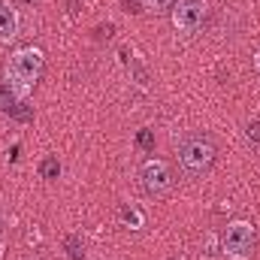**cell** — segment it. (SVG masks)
<instances>
[{"mask_svg": "<svg viewBox=\"0 0 260 260\" xmlns=\"http://www.w3.org/2000/svg\"><path fill=\"white\" fill-rule=\"evenodd\" d=\"M43 64H46V58H43V52L34 49V46H24V49H18V52L9 58L6 85L15 91L18 100H24V97L34 91V85H37L40 76H43Z\"/></svg>", "mask_w": 260, "mask_h": 260, "instance_id": "obj_1", "label": "cell"}, {"mask_svg": "<svg viewBox=\"0 0 260 260\" xmlns=\"http://www.w3.org/2000/svg\"><path fill=\"white\" fill-rule=\"evenodd\" d=\"M179 160L194 176L206 173L212 167V160H215V142L206 133H188L182 139V145H179Z\"/></svg>", "mask_w": 260, "mask_h": 260, "instance_id": "obj_2", "label": "cell"}, {"mask_svg": "<svg viewBox=\"0 0 260 260\" xmlns=\"http://www.w3.org/2000/svg\"><path fill=\"white\" fill-rule=\"evenodd\" d=\"M254 242H257V230H254V224H251V221H233V224H227L224 239H221L224 254H227V257H233V260L251 257Z\"/></svg>", "mask_w": 260, "mask_h": 260, "instance_id": "obj_3", "label": "cell"}, {"mask_svg": "<svg viewBox=\"0 0 260 260\" xmlns=\"http://www.w3.org/2000/svg\"><path fill=\"white\" fill-rule=\"evenodd\" d=\"M139 179H142V188L151 197H164L173 191V173L164 160H145L139 170Z\"/></svg>", "mask_w": 260, "mask_h": 260, "instance_id": "obj_4", "label": "cell"}, {"mask_svg": "<svg viewBox=\"0 0 260 260\" xmlns=\"http://www.w3.org/2000/svg\"><path fill=\"white\" fill-rule=\"evenodd\" d=\"M206 18V0H176L173 6V27L179 34H194Z\"/></svg>", "mask_w": 260, "mask_h": 260, "instance_id": "obj_5", "label": "cell"}, {"mask_svg": "<svg viewBox=\"0 0 260 260\" xmlns=\"http://www.w3.org/2000/svg\"><path fill=\"white\" fill-rule=\"evenodd\" d=\"M18 12L9 6V0H0V43H12L18 37Z\"/></svg>", "mask_w": 260, "mask_h": 260, "instance_id": "obj_6", "label": "cell"}, {"mask_svg": "<svg viewBox=\"0 0 260 260\" xmlns=\"http://www.w3.org/2000/svg\"><path fill=\"white\" fill-rule=\"evenodd\" d=\"M121 221L127 224L130 230H142V224H145L142 212H139L136 206H130V203H124V206H121Z\"/></svg>", "mask_w": 260, "mask_h": 260, "instance_id": "obj_7", "label": "cell"}, {"mask_svg": "<svg viewBox=\"0 0 260 260\" xmlns=\"http://www.w3.org/2000/svg\"><path fill=\"white\" fill-rule=\"evenodd\" d=\"M58 173H61V164H58L55 157H49V160L43 164V179H58Z\"/></svg>", "mask_w": 260, "mask_h": 260, "instance_id": "obj_8", "label": "cell"}, {"mask_svg": "<svg viewBox=\"0 0 260 260\" xmlns=\"http://www.w3.org/2000/svg\"><path fill=\"white\" fill-rule=\"evenodd\" d=\"M67 254H70L73 260H82V254H85V248L79 245V239H76V236H70V239H67Z\"/></svg>", "mask_w": 260, "mask_h": 260, "instance_id": "obj_9", "label": "cell"}, {"mask_svg": "<svg viewBox=\"0 0 260 260\" xmlns=\"http://www.w3.org/2000/svg\"><path fill=\"white\" fill-rule=\"evenodd\" d=\"M148 6H151L154 12H167V9L176 6V0H148Z\"/></svg>", "mask_w": 260, "mask_h": 260, "instance_id": "obj_10", "label": "cell"}, {"mask_svg": "<svg viewBox=\"0 0 260 260\" xmlns=\"http://www.w3.org/2000/svg\"><path fill=\"white\" fill-rule=\"evenodd\" d=\"M248 139L260 145V121H251V124H248Z\"/></svg>", "mask_w": 260, "mask_h": 260, "instance_id": "obj_11", "label": "cell"}, {"mask_svg": "<svg viewBox=\"0 0 260 260\" xmlns=\"http://www.w3.org/2000/svg\"><path fill=\"white\" fill-rule=\"evenodd\" d=\"M139 145H142V148H151V133H148V130L139 133Z\"/></svg>", "mask_w": 260, "mask_h": 260, "instance_id": "obj_12", "label": "cell"}, {"mask_svg": "<svg viewBox=\"0 0 260 260\" xmlns=\"http://www.w3.org/2000/svg\"><path fill=\"white\" fill-rule=\"evenodd\" d=\"M254 67H257V73H260V52H257V58H254Z\"/></svg>", "mask_w": 260, "mask_h": 260, "instance_id": "obj_13", "label": "cell"}, {"mask_svg": "<svg viewBox=\"0 0 260 260\" xmlns=\"http://www.w3.org/2000/svg\"><path fill=\"white\" fill-rule=\"evenodd\" d=\"M0 254H3V233H0Z\"/></svg>", "mask_w": 260, "mask_h": 260, "instance_id": "obj_14", "label": "cell"}, {"mask_svg": "<svg viewBox=\"0 0 260 260\" xmlns=\"http://www.w3.org/2000/svg\"><path fill=\"white\" fill-rule=\"evenodd\" d=\"M24 3H30V0H24Z\"/></svg>", "mask_w": 260, "mask_h": 260, "instance_id": "obj_15", "label": "cell"}]
</instances>
